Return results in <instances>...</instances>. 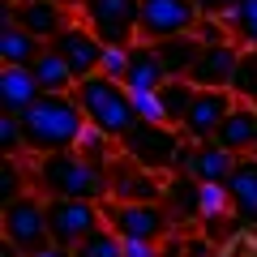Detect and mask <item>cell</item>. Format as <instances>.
Masks as SVG:
<instances>
[{
	"mask_svg": "<svg viewBox=\"0 0 257 257\" xmlns=\"http://www.w3.org/2000/svg\"><path fill=\"white\" fill-rule=\"evenodd\" d=\"M77 18L103 39V43H138L142 26V0H86Z\"/></svg>",
	"mask_w": 257,
	"mask_h": 257,
	"instance_id": "obj_7",
	"label": "cell"
},
{
	"mask_svg": "<svg viewBox=\"0 0 257 257\" xmlns=\"http://www.w3.org/2000/svg\"><path fill=\"white\" fill-rule=\"evenodd\" d=\"M22 138H26V155H56V150H73L86 128V111L73 90L64 94H39L26 111H22Z\"/></svg>",
	"mask_w": 257,
	"mask_h": 257,
	"instance_id": "obj_1",
	"label": "cell"
},
{
	"mask_svg": "<svg viewBox=\"0 0 257 257\" xmlns=\"http://www.w3.org/2000/svg\"><path fill=\"white\" fill-rule=\"evenodd\" d=\"M0 142H5V155L18 159L26 150V138H22V120L13 111H0Z\"/></svg>",
	"mask_w": 257,
	"mask_h": 257,
	"instance_id": "obj_30",
	"label": "cell"
},
{
	"mask_svg": "<svg viewBox=\"0 0 257 257\" xmlns=\"http://www.w3.org/2000/svg\"><path fill=\"white\" fill-rule=\"evenodd\" d=\"M47 227H52V244L77 248L94 227H103V202H86V197H47Z\"/></svg>",
	"mask_w": 257,
	"mask_h": 257,
	"instance_id": "obj_8",
	"label": "cell"
},
{
	"mask_svg": "<svg viewBox=\"0 0 257 257\" xmlns=\"http://www.w3.org/2000/svg\"><path fill=\"white\" fill-rule=\"evenodd\" d=\"M167 82V69L159 60V47L138 39V43H128V73H124V86L133 94H146V90H159Z\"/></svg>",
	"mask_w": 257,
	"mask_h": 257,
	"instance_id": "obj_16",
	"label": "cell"
},
{
	"mask_svg": "<svg viewBox=\"0 0 257 257\" xmlns=\"http://www.w3.org/2000/svg\"><path fill=\"white\" fill-rule=\"evenodd\" d=\"M35 257H73V248H64V244H47V248H39Z\"/></svg>",
	"mask_w": 257,
	"mask_h": 257,
	"instance_id": "obj_36",
	"label": "cell"
},
{
	"mask_svg": "<svg viewBox=\"0 0 257 257\" xmlns=\"http://www.w3.org/2000/svg\"><path fill=\"white\" fill-rule=\"evenodd\" d=\"M73 150L82 159H90V163H99V167H111V163H116V155H120V142L111 138V133H103L99 124L86 120V128H82V138H77Z\"/></svg>",
	"mask_w": 257,
	"mask_h": 257,
	"instance_id": "obj_23",
	"label": "cell"
},
{
	"mask_svg": "<svg viewBox=\"0 0 257 257\" xmlns=\"http://www.w3.org/2000/svg\"><path fill=\"white\" fill-rule=\"evenodd\" d=\"M214 142H219V146H227L231 155H253V146H257V107H253V103L236 99V107L223 116Z\"/></svg>",
	"mask_w": 257,
	"mask_h": 257,
	"instance_id": "obj_17",
	"label": "cell"
},
{
	"mask_svg": "<svg viewBox=\"0 0 257 257\" xmlns=\"http://www.w3.org/2000/svg\"><path fill=\"white\" fill-rule=\"evenodd\" d=\"M231 167H236V155H231L227 146H219V142H193V146H189V163H184V172H189L197 184H206V180L227 184Z\"/></svg>",
	"mask_w": 257,
	"mask_h": 257,
	"instance_id": "obj_18",
	"label": "cell"
},
{
	"mask_svg": "<svg viewBox=\"0 0 257 257\" xmlns=\"http://www.w3.org/2000/svg\"><path fill=\"white\" fill-rule=\"evenodd\" d=\"M22 193V172H18V159H5V202H13V197H18Z\"/></svg>",
	"mask_w": 257,
	"mask_h": 257,
	"instance_id": "obj_33",
	"label": "cell"
},
{
	"mask_svg": "<svg viewBox=\"0 0 257 257\" xmlns=\"http://www.w3.org/2000/svg\"><path fill=\"white\" fill-rule=\"evenodd\" d=\"M236 60H240L236 43H210V47L197 52V60H193V69H189V82L193 86H223V90H231Z\"/></svg>",
	"mask_w": 257,
	"mask_h": 257,
	"instance_id": "obj_15",
	"label": "cell"
},
{
	"mask_svg": "<svg viewBox=\"0 0 257 257\" xmlns=\"http://www.w3.org/2000/svg\"><path fill=\"white\" fill-rule=\"evenodd\" d=\"M253 155H257V146H253Z\"/></svg>",
	"mask_w": 257,
	"mask_h": 257,
	"instance_id": "obj_38",
	"label": "cell"
},
{
	"mask_svg": "<svg viewBox=\"0 0 257 257\" xmlns=\"http://www.w3.org/2000/svg\"><path fill=\"white\" fill-rule=\"evenodd\" d=\"M133 103H138V120H155V124H167V120H163V103H159V90L133 94Z\"/></svg>",
	"mask_w": 257,
	"mask_h": 257,
	"instance_id": "obj_32",
	"label": "cell"
},
{
	"mask_svg": "<svg viewBox=\"0 0 257 257\" xmlns=\"http://www.w3.org/2000/svg\"><path fill=\"white\" fill-rule=\"evenodd\" d=\"M73 18H77V9H64L60 0H9V5H5V22L26 26L30 35L43 39V43H52Z\"/></svg>",
	"mask_w": 257,
	"mask_h": 257,
	"instance_id": "obj_12",
	"label": "cell"
},
{
	"mask_svg": "<svg viewBox=\"0 0 257 257\" xmlns=\"http://www.w3.org/2000/svg\"><path fill=\"white\" fill-rule=\"evenodd\" d=\"M227 210H231V193H227V184H219V180L197 184V219L219 223Z\"/></svg>",
	"mask_w": 257,
	"mask_h": 257,
	"instance_id": "obj_27",
	"label": "cell"
},
{
	"mask_svg": "<svg viewBox=\"0 0 257 257\" xmlns=\"http://www.w3.org/2000/svg\"><path fill=\"white\" fill-rule=\"evenodd\" d=\"M60 5H64V9H82L86 0H60Z\"/></svg>",
	"mask_w": 257,
	"mask_h": 257,
	"instance_id": "obj_37",
	"label": "cell"
},
{
	"mask_svg": "<svg viewBox=\"0 0 257 257\" xmlns=\"http://www.w3.org/2000/svg\"><path fill=\"white\" fill-rule=\"evenodd\" d=\"M202 9L193 0H142V26H138V39L146 43H163V39H176V35H193Z\"/></svg>",
	"mask_w": 257,
	"mask_h": 257,
	"instance_id": "obj_9",
	"label": "cell"
},
{
	"mask_svg": "<svg viewBox=\"0 0 257 257\" xmlns=\"http://www.w3.org/2000/svg\"><path fill=\"white\" fill-rule=\"evenodd\" d=\"M30 73L39 77V86H43V94H64V90H73L77 86V73L69 69V60H64L60 52H56L52 43L39 52V60L30 64Z\"/></svg>",
	"mask_w": 257,
	"mask_h": 257,
	"instance_id": "obj_20",
	"label": "cell"
},
{
	"mask_svg": "<svg viewBox=\"0 0 257 257\" xmlns=\"http://www.w3.org/2000/svg\"><path fill=\"white\" fill-rule=\"evenodd\" d=\"M193 94H197V86H193L189 77H167V82L159 86V103H163V120H167V124L180 128V120H184V111H189Z\"/></svg>",
	"mask_w": 257,
	"mask_h": 257,
	"instance_id": "obj_24",
	"label": "cell"
},
{
	"mask_svg": "<svg viewBox=\"0 0 257 257\" xmlns=\"http://www.w3.org/2000/svg\"><path fill=\"white\" fill-rule=\"evenodd\" d=\"M73 257H124V240H120L116 227L103 223V227H94L90 236L73 248Z\"/></svg>",
	"mask_w": 257,
	"mask_h": 257,
	"instance_id": "obj_28",
	"label": "cell"
},
{
	"mask_svg": "<svg viewBox=\"0 0 257 257\" xmlns=\"http://www.w3.org/2000/svg\"><path fill=\"white\" fill-rule=\"evenodd\" d=\"M193 35H197L202 47H210V43H236L231 30H227V22H223V13H202L197 26H193Z\"/></svg>",
	"mask_w": 257,
	"mask_h": 257,
	"instance_id": "obj_29",
	"label": "cell"
},
{
	"mask_svg": "<svg viewBox=\"0 0 257 257\" xmlns=\"http://www.w3.org/2000/svg\"><path fill=\"white\" fill-rule=\"evenodd\" d=\"M73 94H77V103H82L86 120L99 124L103 133H111L116 142L138 124V103H133V90H128L120 77H107V73L77 77Z\"/></svg>",
	"mask_w": 257,
	"mask_h": 257,
	"instance_id": "obj_3",
	"label": "cell"
},
{
	"mask_svg": "<svg viewBox=\"0 0 257 257\" xmlns=\"http://www.w3.org/2000/svg\"><path fill=\"white\" fill-rule=\"evenodd\" d=\"M52 47L69 60V69H73L77 77H90V73H99V60H103V47H107V43H103L82 18H73L60 35L52 39Z\"/></svg>",
	"mask_w": 257,
	"mask_h": 257,
	"instance_id": "obj_13",
	"label": "cell"
},
{
	"mask_svg": "<svg viewBox=\"0 0 257 257\" xmlns=\"http://www.w3.org/2000/svg\"><path fill=\"white\" fill-rule=\"evenodd\" d=\"M99 73H107V77H120V82H124V73H128V47H124V43H107V47H103Z\"/></svg>",
	"mask_w": 257,
	"mask_h": 257,
	"instance_id": "obj_31",
	"label": "cell"
},
{
	"mask_svg": "<svg viewBox=\"0 0 257 257\" xmlns=\"http://www.w3.org/2000/svg\"><path fill=\"white\" fill-rule=\"evenodd\" d=\"M189 146L193 142L184 138L176 124H155V120H138V124L120 138V155H128L133 163L150 167V172H159V176L184 172Z\"/></svg>",
	"mask_w": 257,
	"mask_h": 257,
	"instance_id": "obj_4",
	"label": "cell"
},
{
	"mask_svg": "<svg viewBox=\"0 0 257 257\" xmlns=\"http://www.w3.org/2000/svg\"><path fill=\"white\" fill-rule=\"evenodd\" d=\"M159 47V60H163L167 77H189L193 60H197V52H202V43H197V35H176V39H163Z\"/></svg>",
	"mask_w": 257,
	"mask_h": 257,
	"instance_id": "obj_22",
	"label": "cell"
},
{
	"mask_svg": "<svg viewBox=\"0 0 257 257\" xmlns=\"http://www.w3.org/2000/svg\"><path fill=\"white\" fill-rule=\"evenodd\" d=\"M43 47H47L43 39H35L26 26H18V22H5V26H0V60L5 64H35Z\"/></svg>",
	"mask_w": 257,
	"mask_h": 257,
	"instance_id": "obj_21",
	"label": "cell"
},
{
	"mask_svg": "<svg viewBox=\"0 0 257 257\" xmlns=\"http://www.w3.org/2000/svg\"><path fill=\"white\" fill-rule=\"evenodd\" d=\"M223 22H227L236 47H257V0H240V5H231V9L223 13Z\"/></svg>",
	"mask_w": 257,
	"mask_h": 257,
	"instance_id": "obj_25",
	"label": "cell"
},
{
	"mask_svg": "<svg viewBox=\"0 0 257 257\" xmlns=\"http://www.w3.org/2000/svg\"><path fill=\"white\" fill-rule=\"evenodd\" d=\"M103 223L120 231V240H167L172 210L167 202H103Z\"/></svg>",
	"mask_w": 257,
	"mask_h": 257,
	"instance_id": "obj_6",
	"label": "cell"
},
{
	"mask_svg": "<svg viewBox=\"0 0 257 257\" xmlns=\"http://www.w3.org/2000/svg\"><path fill=\"white\" fill-rule=\"evenodd\" d=\"M236 107V94L223 90V86H197V94H193L189 111H184L180 120V133L189 142H214V133H219L223 116Z\"/></svg>",
	"mask_w": 257,
	"mask_h": 257,
	"instance_id": "obj_10",
	"label": "cell"
},
{
	"mask_svg": "<svg viewBox=\"0 0 257 257\" xmlns=\"http://www.w3.org/2000/svg\"><path fill=\"white\" fill-rule=\"evenodd\" d=\"M231 214L240 227H257V155H236V167L227 176Z\"/></svg>",
	"mask_w": 257,
	"mask_h": 257,
	"instance_id": "obj_14",
	"label": "cell"
},
{
	"mask_svg": "<svg viewBox=\"0 0 257 257\" xmlns=\"http://www.w3.org/2000/svg\"><path fill=\"white\" fill-rule=\"evenodd\" d=\"M231 94L257 107V47H240L236 73H231Z\"/></svg>",
	"mask_w": 257,
	"mask_h": 257,
	"instance_id": "obj_26",
	"label": "cell"
},
{
	"mask_svg": "<svg viewBox=\"0 0 257 257\" xmlns=\"http://www.w3.org/2000/svg\"><path fill=\"white\" fill-rule=\"evenodd\" d=\"M39 94H43V86L30 73V64H5V69H0V107L5 111L22 116Z\"/></svg>",
	"mask_w": 257,
	"mask_h": 257,
	"instance_id": "obj_19",
	"label": "cell"
},
{
	"mask_svg": "<svg viewBox=\"0 0 257 257\" xmlns=\"http://www.w3.org/2000/svg\"><path fill=\"white\" fill-rule=\"evenodd\" d=\"M184 248H189V257H210V240H202V236H189Z\"/></svg>",
	"mask_w": 257,
	"mask_h": 257,
	"instance_id": "obj_35",
	"label": "cell"
},
{
	"mask_svg": "<svg viewBox=\"0 0 257 257\" xmlns=\"http://www.w3.org/2000/svg\"><path fill=\"white\" fill-rule=\"evenodd\" d=\"M193 5H197L202 13H227L231 5H240V0H193Z\"/></svg>",
	"mask_w": 257,
	"mask_h": 257,
	"instance_id": "obj_34",
	"label": "cell"
},
{
	"mask_svg": "<svg viewBox=\"0 0 257 257\" xmlns=\"http://www.w3.org/2000/svg\"><path fill=\"white\" fill-rule=\"evenodd\" d=\"M5 244H13L22 257H35L39 248L52 244V227H47V197L39 193H18L13 202H5Z\"/></svg>",
	"mask_w": 257,
	"mask_h": 257,
	"instance_id": "obj_5",
	"label": "cell"
},
{
	"mask_svg": "<svg viewBox=\"0 0 257 257\" xmlns=\"http://www.w3.org/2000/svg\"><path fill=\"white\" fill-rule=\"evenodd\" d=\"M107 176H111V202H163L167 197L163 176L142 167V163H133L128 155H116Z\"/></svg>",
	"mask_w": 257,
	"mask_h": 257,
	"instance_id": "obj_11",
	"label": "cell"
},
{
	"mask_svg": "<svg viewBox=\"0 0 257 257\" xmlns=\"http://www.w3.org/2000/svg\"><path fill=\"white\" fill-rule=\"evenodd\" d=\"M35 184L43 197H86V202H107L111 176L107 167L82 159L77 150H56L35 159Z\"/></svg>",
	"mask_w": 257,
	"mask_h": 257,
	"instance_id": "obj_2",
	"label": "cell"
}]
</instances>
